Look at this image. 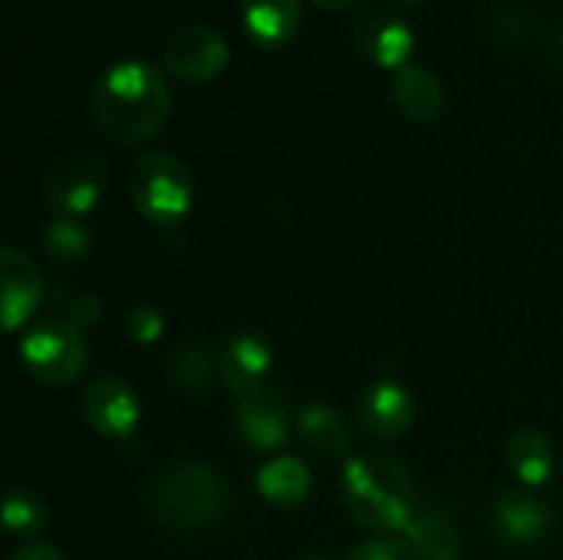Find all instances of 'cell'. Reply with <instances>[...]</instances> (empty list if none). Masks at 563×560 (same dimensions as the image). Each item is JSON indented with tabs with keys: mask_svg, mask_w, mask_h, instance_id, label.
<instances>
[{
	"mask_svg": "<svg viewBox=\"0 0 563 560\" xmlns=\"http://www.w3.org/2000/svg\"><path fill=\"white\" fill-rule=\"evenodd\" d=\"M172 112V89L165 73L139 56L106 66L89 92V119L96 132L119 145L152 139Z\"/></svg>",
	"mask_w": 563,
	"mask_h": 560,
	"instance_id": "cell-1",
	"label": "cell"
},
{
	"mask_svg": "<svg viewBox=\"0 0 563 560\" xmlns=\"http://www.w3.org/2000/svg\"><path fill=\"white\" fill-rule=\"evenodd\" d=\"M340 492L350 515L369 531H406V525L416 518V482L409 469L386 452L350 455Z\"/></svg>",
	"mask_w": 563,
	"mask_h": 560,
	"instance_id": "cell-2",
	"label": "cell"
},
{
	"mask_svg": "<svg viewBox=\"0 0 563 560\" xmlns=\"http://www.w3.org/2000/svg\"><path fill=\"white\" fill-rule=\"evenodd\" d=\"M142 495L148 515L172 531H205L228 508L221 475L195 459H178L152 472Z\"/></svg>",
	"mask_w": 563,
	"mask_h": 560,
	"instance_id": "cell-3",
	"label": "cell"
},
{
	"mask_svg": "<svg viewBox=\"0 0 563 560\" xmlns=\"http://www.w3.org/2000/svg\"><path fill=\"white\" fill-rule=\"evenodd\" d=\"M129 198L145 221L172 228L191 211L195 178L181 158L168 152H145L129 168Z\"/></svg>",
	"mask_w": 563,
	"mask_h": 560,
	"instance_id": "cell-4",
	"label": "cell"
},
{
	"mask_svg": "<svg viewBox=\"0 0 563 560\" xmlns=\"http://www.w3.org/2000/svg\"><path fill=\"white\" fill-rule=\"evenodd\" d=\"M20 360L26 373L43 386H69L82 376L89 350L86 333L69 323L63 314H49L43 320H33L20 340Z\"/></svg>",
	"mask_w": 563,
	"mask_h": 560,
	"instance_id": "cell-5",
	"label": "cell"
},
{
	"mask_svg": "<svg viewBox=\"0 0 563 560\" xmlns=\"http://www.w3.org/2000/svg\"><path fill=\"white\" fill-rule=\"evenodd\" d=\"M106 182V155H99L96 149H69L49 165L43 178V198L53 211L66 218H82L99 205Z\"/></svg>",
	"mask_w": 563,
	"mask_h": 560,
	"instance_id": "cell-6",
	"label": "cell"
},
{
	"mask_svg": "<svg viewBox=\"0 0 563 560\" xmlns=\"http://www.w3.org/2000/svg\"><path fill=\"white\" fill-rule=\"evenodd\" d=\"M165 69L175 73L185 83H205L214 79L231 63V43L221 30L208 23H185L178 26L162 50Z\"/></svg>",
	"mask_w": 563,
	"mask_h": 560,
	"instance_id": "cell-7",
	"label": "cell"
},
{
	"mask_svg": "<svg viewBox=\"0 0 563 560\" xmlns=\"http://www.w3.org/2000/svg\"><path fill=\"white\" fill-rule=\"evenodd\" d=\"M353 43L363 56H369L383 69H402L412 56L416 33L412 26L389 7H369L353 20Z\"/></svg>",
	"mask_w": 563,
	"mask_h": 560,
	"instance_id": "cell-8",
	"label": "cell"
},
{
	"mask_svg": "<svg viewBox=\"0 0 563 560\" xmlns=\"http://www.w3.org/2000/svg\"><path fill=\"white\" fill-rule=\"evenodd\" d=\"M238 432L254 452H280L290 439V409L277 389H251L234 406Z\"/></svg>",
	"mask_w": 563,
	"mask_h": 560,
	"instance_id": "cell-9",
	"label": "cell"
},
{
	"mask_svg": "<svg viewBox=\"0 0 563 560\" xmlns=\"http://www.w3.org/2000/svg\"><path fill=\"white\" fill-rule=\"evenodd\" d=\"M82 416L92 432L106 439H129L139 426L142 406L135 389L119 376H99L82 393Z\"/></svg>",
	"mask_w": 563,
	"mask_h": 560,
	"instance_id": "cell-10",
	"label": "cell"
},
{
	"mask_svg": "<svg viewBox=\"0 0 563 560\" xmlns=\"http://www.w3.org/2000/svg\"><path fill=\"white\" fill-rule=\"evenodd\" d=\"M360 426L376 442L399 439L416 419V399L399 380H376L356 406Z\"/></svg>",
	"mask_w": 563,
	"mask_h": 560,
	"instance_id": "cell-11",
	"label": "cell"
},
{
	"mask_svg": "<svg viewBox=\"0 0 563 560\" xmlns=\"http://www.w3.org/2000/svg\"><path fill=\"white\" fill-rule=\"evenodd\" d=\"M0 274H3V330L7 333H16L20 327L33 323V314H36V307L46 297L43 274L16 248H3V254H0Z\"/></svg>",
	"mask_w": 563,
	"mask_h": 560,
	"instance_id": "cell-12",
	"label": "cell"
},
{
	"mask_svg": "<svg viewBox=\"0 0 563 560\" xmlns=\"http://www.w3.org/2000/svg\"><path fill=\"white\" fill-rule=\"evenodd\" d=\"M271 363H274V353H271V343L264 337L238 333V337H231L224 343V350L218 356V373H221V383L228 389L244 396V393L264 386V376L271 373Z\"/></svg>",
	"mask_w": 563,
	"mask_h": 560,
	"instance_id": "cell-13",
	"label": "cell"
},
{
	"mask_svg": "<svg viewBox=\"0 0 563 560\" xmlns=\"http://www.w3.org/2000/svg\"><path fill=\"white\" fill-rule=\"evenodd\" d=\"M551 525H554L551 508L528 492H508L495 505V528L511 545H538L548 538Z\"/></svg>",
	"mask_w": 563,
	"mask_h": 560,
	"instance_id": "cell-14",
	"label": "cell"
},
{
	"mask_svg": "<svg viewBox=\"0 0 563 560\" xmlns=\"http://www.w3.org/2000/svg\"><path fill=\"white\" fill-rule=\"evenodd\" d=\"M389 89H393L396 106L409 119H416V122H432L445 109V89H442V83L435 79L432 69H426L419 63H406L402 69H396Z\"/></svg>",
	"mask_w": 563,
	"mask_h": 560,
	"instance_id": "cell-15",
	"label": "cell"
},
{
	"mask_svg": "<svg viewBox=\"0 0 563 560\" xmlns=\"http://www.w3.org/2000/svg\"><path fill=\"white\" fill-rule=\"evenodd\" d=\"M241 17L261 46L277 50L300 30V0H241Z\"/></svg>",
	"mask_w": 563,
	"mask_h": 560,
	"instance_id": "cell-16",
	"label": "cell"
},
{
	"mask_svg": "<svg viewBox=\"0 0 563 560\" xmlns=\"http://www.w3.org/2000/svg\"><path fill=\"white\" fill-rule=\"evenodd\" d=\"M310 488H313L310 465L303 459H297V455H274L257 472V492L274 508H297V505H303Z\"/></svg>",
	"mask_w": 563,
	"mask_h": 560,
	"instance_id": "cell-17",
	"label": "cell"
},
{
	"mask_svg": "<svg viewBox=\"0 0 563 560\" xmlns=\"http://www.w3.org/2000/svg\"><path fill=\"white\" fill-rule=\"evenodd\" d=\"M402 541L419 560H459L462 538L449 518L439 512H416V518L406 525Z\"/></svg>",
	"mask_w": 563,
	"mask_h": 560,
	"instance_id": "cell-18",
	"label": "cell"
},
{
	"mask_svg": "<svg viewBox=\"0 0 563 560\" xmlns=\"http://www.w3.org/2000/svg\"><path fill=\"white\" fill-rule=\"evenodd\" d=\"M508 465L528 488H541L554 475V446L544 432L521 429L508 442Z\"/></svg>",
	"mask_w": 563,
	"mask_h": 560,
	"instance_id": "cell-19",
	"label": "cell"
},
{
	"mask_svg": "<svg viewBox=\"0 0 563 560\" xmlns=\"http://www.w3.org/2000/svg\"><path fill=\"white\" fill-rule=\"evenodd\" d=\"M297 436L320 459H343L346 449H350V436H346L343 419L333 409H327V406H307V409H300V416H297Z\"/></svg>",
	"mask_w": 563,
	"mask_h": 560,
	"instance_id": "cell-20",
	"label": "cell"
},
{
	"mask_svg": "<svg viewBox=\"0 0 563 560\" xmlns=\"http://www.w3.org/2000/svg\"><path fill=\"white\" fill-rule=\"evenodd\" d=\"M168 376H172V383H175L181 393L201 396V393L211 389L214 376H221V373H218V363H214V356H211V350H208L205 343H188V347H181V350L172 356Z\"/></svg>",
	"mask_w": 563,
	"mask_h": 560,
	"instance_id": "cell-21",
	"label": "cell"
},
{
	"mask_svg": "<svg viewBox=\"0 0 563 560\" xmlns=\"http://www.w3.org/2000/svg\"><path fill=\"white\" fill-rule=\"evenodd\" d=\"M43 251L56 261V264H76L89 254V231L79 218H53L43 228Z\"/></svg>",
	"mask_w": 563,
	"mask_h": 560,
	"instance_id": "cell-22",
	"label": "cell"
},
{
	"mask_svg": "<svg viewBox=\"0 0 563 560\" xmlns=\"http://www.w3.org/2000/svg\"><path fill=\"white\" fill-rule=\"evenodd\" d=\"M46 505L33 495V492H10L7 502H3V528L10 535H40L46 528Z\"/></svg>",
	"mask_w": 563,
	"mask_h": 560,
	"instance_id": "cell-23",
	"label": "cell"
},
{
	"mask_svg": "<svg viewBox=\"0 0 563 560\" xmlns=\"http://www.w3.org/2000/svg\"><path fill=\"white\" fill-rule=\"evenodd\" d=\"M49 304L69 320V323H76L82 333L99 320V314H102V304H99V297H92V294H66V290H53V297H49Z\"/></svg>",
	"mask_w": 563,
	"mask_h": 560,
	"instance_id": "cell-24",
	"label": "cell"
},
{
	"mask_svg": "<svg viewBox=\"0 0 563 560\" xmlns=\"http://www.w3.org/2000/svg\"><path fill=\"white\" fill-rule=\"evenodd\" d=\"M125 333L135 340V343H155V340H162V333H165V317H162V310H155V307H139V310H132L129 314V323H125Z\"/></svg>",
	"mask_w": 563,
	"mask_h": 560,
	"instance_id": "cell-25",
	"label": "cell"
},
{
	"mask_svg": "<svg viewBox=\"0 0 563 560\" xmlns=\"http://www.w3.org/2000/svg\"><path fill=\"white\" fill-rule=\"evenodd\" d=\"M346 560H419L402 538H369Z\"/></svg>",
	"mask_w": 563,
	"mask_h": 560,
	"instance_id": "cell-26",
	"label": "cell"
},
{
	"mask_svg": "<svg viewBox=\"0 0 563 560\" xmlns=\"http://www.w3.org/2000/svg\"><path fill=\"white\" fill-rule=\"evenodd\" d=\"M13 560H63V554L53 545H26L13 554Z\"/></svg>",
	"mask_w": 563,
	"mask_h": 560,
	"instance_id": "cell-27",
	"label": "cell"
},
{
	"mask_svg": "<svg viewBox=\"0 0 563 560\" xmlns=\"http://www.w3.org/2000/svg\"><path fill=\"white\" fill-rule=\"evenodd\" d=\"M313 3H320V7H327V10H353V7H360V3H366V0H313Z\"/></svg>",
	"mask_w": 563,
	"mask_h": 560,
	"instance_id": "cell-28",
	"label": "cell"
},
{
	"mask_svg": "<svg viewBox=\"0 0 563 560\" xmlns=\"http://www.w3.org/2000/svg\"><path fill=\"white\" fill-rule=\"evenodd\" d=\"M554 53H558V56H563V30H561V33H558V43H554Z\"/></svg>",
	"mask_w": 563,
	"mask_h": 560,
	"instance_id": "cell-29",
	"label": "cell"
},
{
	"mask_svg": "<svg viewBox=\"0 0 563 560\" xmlns=\"http://www.w3.org/2000/svg\"><path fill=\"white\" fill-rule=\"evenodd\" d=\"M396 3H419V0H396Z\"/></svg>",
	"mask_w": 563,
	"mask_h": 560,
	"instance_id": "cell-30",
	"label": "cell"
},
{
	"mask_svg": "<svg viewBox=\"0 0 563 560\" xmlns=\"http://www.w3.org/2000/svg\"><path fill=\"white\" fill-rule=\"evenodd\" d=\"M303 560H330V558H303Z\"/></svg>",
	"mask_w": 563,
	"mask_h": 560,
	"instance_id": "cell-31",
	"label": "cell"
}]
</instances>
